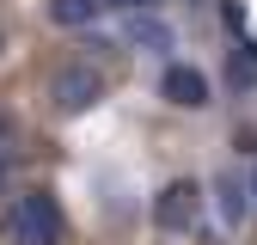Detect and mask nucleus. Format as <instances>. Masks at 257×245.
<instances>
[{
  "mask_svg": "<svg viewBox=\"0 0 257 245\" xmlns=\"http://www.w3.org/2000/svg\"><path fill=\"white\" fill-rule=\"evenodd\" d=\"M196 208H202V190L184 178V184H172V190L153 202V221H159V227H172V233H184V227H196Z\"/></svg>",
  "mask_w": 257,
  "mask_h": 245,
  "instance_id": "obj_4",
  "label": "nucleus"
},
{
  "mask_svg": "<svg viewBox=\"0 0 257 245\" xmlns=\"http://www.w3.org/2000/svg\"><path fill=\"white\" fill-rule=\"evenodd\" d=\"M251 208H257V172H251Z\"/></svg>",
  "mask_w": 257,
  "mask_h": 245,
  "instance_id": "obj_9",
  "label": "nucleus"
},
{
  "mask_svg": "<svg viewBox=\"0 0 257 245\" xmlns=\"http://www.w3.org/2000/svg\"><path fill=\"white\" fill-rule=\"evenodd\" d=\"M104 7H110V13H153L159 0H104Z\"/></svg>",
  "mask_w": 257,
  "mask_h": 245,
  "instance_id": "obj_8",
  "label": "nucleus"
},
{
  "mask_svg": "<svg viewBox=\"0 0 257 245\" xmlns=\"http://www.w3.org/2000/svg\"><path fill=\"white\" fill-rule=\"evenodd\" d=\"M13 245H61V233H68V221H61V202L49 190H25L13 202V221H7Z\"/></svg>",
  "mask_w": 257,
  "mask_h": 245,
  "instance_id": "obj_1",
  "label": "nucleus"
},
{
  "mask_svg": "<svg viewBox=\"0 0 257 245\" xmlns=\"http://www.w3.org/2000/svg\"><path fill=\"white\" fill-rule=\"evenodd\" d=\"M122 43L166 55V49H172V25H166V19H153V13H122Z\"/></svg>",
  "mask_w": 257,
  "mask_h": 245,
  "instance_id": "obj_5",
  "label": "nucleus"
},
{
  "mask_svg": "<svg viewBox=\"0 0 257 245\" xmlns=\"http://www.w3.org/2000/svg\"><path fill=\"white\" fill-rule=\"evenodd\" d=\"M49 98H55L61 116H80V110H92V104L104 98V74H98V68H86V61H74V68H61V74H55Z\"/></svg>",
  "mask_w": 257,
  "mask_h": 245,
  "instance_id": "obj_2",
  "label": "nucleus"
},
{
  "mask_svg": "<svg viewBox=\"0 0 257 245\" xmlns=\"http://www.w3.org/2000/svg\"><path fill=\"white\" fill-rule=\"evenodd\" d=\"M98 13H104V0H49V19H55V25H68V31L92 25Z\"/></svg>",
  "mask_w": 257,
  "mask_h": 245,
  "instance_id": "obj_6",
  "label": "nucleus"
},
{
  "mask_svg": "<svg viewBox=\"0 0 257 245\" xmlns=\"http://www.w3.org/2000/svg\"><path fill=\"white\" fill-rule=\"evenodd\" d=\"M214 196H220V214H227L233 227L251 214V184H239V178H220V184H214Z\"/></svg>",
  "mask_w": 257,
  "mask_h": 245,
  "instance_id": "obj_7",
  "label": "nucleus"
},
{
  "mask_svg": "<svg viewBox=\"0 0 257 245\" xmlns=\"http://www.w3.org/2000/svg\"><path fill=\"white\" fill-rule=\"evenodd\" d=\"M159 98L178 104V110H202L214 92H208V74H202V68H190V61H166V68H159Z\"/></svg>",
  "mask_w": 257,
  "mask_h": 245,
  "instance_id": "obj_3",
  "label": "nucleus"
}]
</instances>
